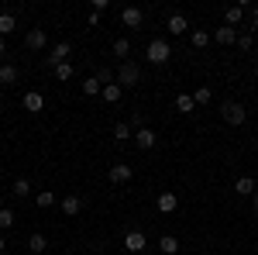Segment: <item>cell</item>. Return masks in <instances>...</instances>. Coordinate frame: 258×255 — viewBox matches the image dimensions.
Returning <instances> with one entry per match:
<instances>
[{"label": "cell", "instance_id": "8992f818", "mask_svg": "<svg viewBox=\"0 0 258 255\" xmlns=\"http://www.w3.org/2000/svg\"><path fill=\"white\" fill-rule=\"evenodd\" d=\"M120 24H124V28H141V24H145V11H141V7H124V11H120Z\"/></svg>", "mask_w": 258, "mask_h": 255}, {"label": "cell", "instance_id": "6da1fadb", "mask_svg": "<svg viewBox=\"0 0 258 255\" xmlns=\"http://www.w3.org/2000/svg\"><path fill=\"white\" fill-rule=\"evenodd\" d=\"M145 56H148L152 66H165L169 56H172V45H169L165 38H152V41H148V48H145Z\"/></svg>", "mask_w": 258, "mask_h": 255}, {"label": "cell", "instance_id": "7a4b0ae2", "mask_svg": "<svg viewBox=\"0 0 258 255\" xmlns=\"http://www.w3.org/2000/svg\"><path fill=\"white\" fill-rule=\"evenodd\" d=\"M220 118L227 121L231 128H238V124H244V118H248V111H244V104H238V100H227V104L220 107Z\"/></svg>", "mask_w": 258, "mask_h": 255}, {"label": "cell", "instance_id": "7402d4cb", "mask_svg": "<svg viewBox=\"0 0 258 255\" xmlns=\"http://www.w3.org/2000/svg\"><path fill=\"white\" fill-rule=\"evenodd\" d=\"M14 221H18V217H14L11 207H0V235H4V231H11V228H14Z\"/></svg>", "mask_w": 258, "mask_h": 255}, {"label": "cell", "instance_id": "ab89813d", "mask_svg": "<svg viewBox=\"0 0 258 255\" xmlns=\"http://www.w3.org/2000/svg\"><path fill=\"white\" fill-rule=\"evenodd\" d=\"M0 207H4V200H0Z\"/></svg>", "mask_w": 258, "mask_h": 255}, {"label": "cell", "instance_id": "3957f363", "mask_svg": "<svg viewBox=\"0 0 258 255\" xmlns=\"http://www.w3.org/2000/svg\"><path fill=\"white\" fill-rule=\"evenodd\" d=\"M141 79V69H138V62H120V69H117V83H120V90H127V86H135Z\"/></svg>", "mask_w": 258, "mask_h": 255}, {"label": "cell", "instance_id": "8fae6325", "mask_svg": "<svg viewBox=\"0 0 258 255\" xmlns=\"http://www.w3.org/2000/svg\"><path fill=\"white\" fill-rule=\"evenodd\" d=\"M131 176H135V169H131L127 162H117V166H110V173H107V179H110V183H127Z\"/></svg>", "mask_w": 258, "mask_h": 255}, {"label": "cell", "instance_id": "30bf717a", "mask_svg": "<svg viewBox=\"0 0 258 255\" xmlns=\"http://www.w3.org/2000/svg\"><path fill=\"white\" fill-rule=\"evenodd\" d=\"M59 207H62V214H66V217H76V214L83 211V200H80L76 193H66V196L59 200Z\"/></svg>", "mask_w": 258, "mask_h": 255}, {"label": "cell", "instance_id": "4316f807", "mask_svg": "<svg viewBox=\"0 0 258 255\" xmlns=\"http://www.w3.org/2000/svg\"><path fill=\"white\" fill-rule=\"evenodd\" d=\"M83 93H86V97H97V93H103V83H100L97 76H90L83 83Z\"/></svg>", "mask_w": 258, "mask_h": 255}, {"label": "cell", "instance_id": "d6a6232c", "mask_svg": "<svg viewBox=\"0 0 258 255\" xmlns=\"http://www.w3.org/2000/svg\"><path fill=\"white\" fill-rule=\"evenodd\" d=\"M238 48L248 52V48H251V35H238Z\"/></svg>", "mask_w": 258, "mask_h": 255}, {"label": "cell", "instance_id": "ba28073f", "mask_svg": "<svg viewBox=\"0 0 258 255\" xmlns=\"http://www.w3.org/2000/svg\"><path fill=\"white\" fill-rule=\"evenodd\" d=\"M155 141H159V135H155L152 128H138V131H135V145H138L141 152H148V148H155Z\"/></svg>", "mask_w": 258, "mask_h": 255}, {"label": "cell", "instance_id": "8d00e7d4", "mask_svg": "<svg viewBox=\"0 0 258 255\" xmlns=\"http://www.w3.org/2000/svg\"><path fill=\"white\" fill-rule=\"evenodd\" d=\"M4 248H7V241H4V235H0V255H4Z\"/></svg>", "mask_w": 258, "mask_h": 255}, {"label": "cell", "instance_id": "44dd1931", "mask_svg": "<svg viewBox=\"0 0 258 255\" xmlns=\"http://www.w3.org/2000/svg\"><path fill=\"white\" fill-rule=\"evenodd\" d=\"M120 93H124V90H120V83H107L100 97L107 100V104H117V100H120Z\"/></svg>", "mask_w": 258, "mask_h": 255}, {"label": "cell", "instance_id": "cb8c5ba5", "mask_svg": "<svg viewBox=\"0 0 258 255\" xmlns=\"http://www.w3.org/2000/svg\"><path fill=\"white\" fill-rule=\"evenodd\" d=\"M210 38H214V35H210V31H203V28H197V31L189 35V41H193V48H207V45H210Z\"/></svg>", "mask_w": 258, "mask_h": 255}, {"label": "cell", "instance_id": "f35d334b", "mask_svg": "<svg viewBox=\"0 0 258 255\" xmlns=\"http://www.w3.org/2000/svg\"><path fill=\"white\" fill-rule=\"evenodd\" d=\"M255 76H258V66H255Z\"/></svg>", "mask_w": 258, "mask_h": 255}, {"label": "cell", "instance_id": "ac0fdd59", "mask_svg": "<svg viewBox=\"0 0 258 255\" xmlns=\"http://www.w3.org/2000/svg\"><path fill=\"white\" fill-rule=\"evenodd\" d=\"M241 18H244V7H241V4H234V7H227V11H224V24H231V28L241 24Z\"/></svg>", "mask_w": 258, "mask_h": 255}, {"label": "cell", "instance_id": "83f0119b", "mask_svg": "<svg viewBox=\"0 0 258 255\" xmlns=\"http://www.w3.org/2000/svg\"><path fill=\"white\" fill-rule=\"evenodd\" d=\"M214 100V93H210V86H200V90H193V104H200V107H207Z\"/></svg>", "mask_w": 258, "mask_h": 255}, {"label": "cell", "instance_id": "4fadbf2b", "mask_svg": "<svg viewBox=\"0 0 258 255\" xmlns=\"http://www.w3.org/2000/svg\"><path fill=\"white\" fill-rule=\"evenodd\" d=\"M155 207H159V214H176V207H179V196H176V193H159V200H155Z\"/></svg>", "mask_w": 258, "mask_h": 255}, {"label": "cell", "instance_id": "603a6c76", "mask_svg": "<svg viewBox=\"0 0 258 255\" xmlns=\"http://www.w3.org/2000/svg\"><path fill=\"white\" fill-rule=\"evenodd\" d=\"M28 248H31V252H35V255H41V252H45V248H48V238H45V235H38V231H35V235L28 238Z\"/></svg>", "mask_w": 258, "mask_h": 255}, {"label": "cell", "instance_id": "d4e9b609", "mask_svg": "<svg viewBox=\"0 0 258 255\" xmlns=\"http://www.w3.org/2000/svg\"><path fill=\"white\" fill-rule=\"evenodd\" d=\"M28 193H31V179H24V176L14 179V186H11V196H18V200H21V196H28Z\"/></svg>", "mask_w": 258, "mask_h": 255}, {"label": "cell", "instance_id": "f1b7e54d", "mask_svg": "<svg viewBox=\"0 0 258 255\" xmlns=\"http://www.w3.org/2000/svg\"><path fill=\"white\" fill-rule=\"evenodd\" d=\"M97 79L107 86V83H117V73H114V69H107V66H100V69H97Z\"/></svg>", "mask_w": 258, "mask_h": 255}, {"label": "cell", "instance_id": "52a82bcc", "mask_svg": "<svg viewBox=\"0 0 258 255\" xmlns=\"http://www.w3.org/2000/svg\"><path fill=\"white\" fill-rule=\"evenodd\" d=\"M21 104H24L28 114H41V111H45V97H41L38 90H28V93L21 97Z\"/></svg>", "mask_w": 258, "mask_h": 255}, {"label": "cell", "instance_id": "e0dca14e", "mask_svg": "<svg viewBox=\"0 0 258 255\" xmlns=\"http://www.w3.org/2000/svg\"><path fill=\"white\" fill-rule=\"evenodd\" d=\"M193 93H176V111L179 114H193Z\"/></svg>", "mask_w": 258, "mask_h": 255}, {"label": "cell", "instance_id": "7c38bea8", "mask_svg": "<svg viewBox=\"0 0 258 255\" xmlns=\"http://www.w3.org/2000/svg\"><path fill=\"white\" fill-rule=\"evenodd\" d=\"M214 41H217V45H238V31H234L231 24H220L217 31H214Z\"/></svg>", "mask_w": 258, "mask_h": 255}, {"label": "cell", "instance_id": "9a60e30c", "mask_svg": "<svg viewBox=\"0 0 258 255\" xmlns=\"http://www.w3.org/2000/svg\"><path fill=\"white\" fill-rule=\"evenodd\" d=\"M114 138H117L120 145H124V141H135V128H131L127 121H117V128H114Z\"/></svg>", "mask_w": 258, "mask_h": 255}, {"label": "cell", "instance_id": "5bb4252c", "mask_svg": "<svg viewBox=\"0 0 258 255\" xmlns=\"http://www.w3.org/2000/svg\"><path fill=\"white\" fill-rule=\"evenodd\" d=\"M165 28H169V35H186L189 31V21H186V14H172V18L165 21Z\"/></svg>", "mask_w": 258, "mask_h": 255}, {"label": "cell", "instance_id": "5b68a950", "mask_svg": "<svg viewBox=\"0 0 258 255\" xmlns=\"http://www.w3.org/2000/svg\"><path fill=\"white\" fill-rule=\"evenodd\" d=\"M124 248H127L131 255L145 252V248H148V238H145V231H127V235H124Z\"/></svg>", "mask_w": 258, "mask_h": 255}, {"label": "cell", "instance_id": "74e56055", "mask_svg": "<svg viewBox=\"0 0 258 255\" xmlns=\"http://www.w3.org/2000/svg\"><path fill=\"white\" fill-rule=\"evenodd\" d=\"M255 217H258V190H255Z\"/></svg>", "mask_w": 258, "mask_h": 255}, {"label": "cell", "instance_id": "ffe728a7", "mask_svg": "<svg viewBox=\"0 0 258 255\" xmlns=\"http://www.w3.org/2000/svg\"><path fill=\"white\" fill-rule=\"evenodd\" d=\"M18 83V69L7 62V66H0V86H14Z\"/></svg>", "mask_w": 258, "mask_h": 255}, {"label": "cell", "instance_id": "4dcf8cb0", "mask_svg": "<svg viewBox=\"0 0 258 255\" xmlns=\"http://www.w3.org/2000/svg\"><path fill=\"white\" fill-rule=\"evenodd\" d=\"M55 203H59V196H55V193H38V207H41V211H48V207H55Z\"/></svg>", "mask_w": 258, "mask_h": 255}, {"label": "cell", "instance_id": "e575fe53", "mask_svg": "<svg viewBox=\"0 0 258 255\" xmlns=\"http://www.w3.org/2000/svg\"><path fill=\"white\" fill-rule=\"evenodd\" d=\"M251 28H255V31H258V7H255V11H251Z\"/></svg>", "mask_w": 258, "mask_h": 255}, {"label": "cell", "instance_id": "484cf974", "mask_svg": "<svg viewBox=\"0 0 258 255\" xmlns=\"http://www.w3.org/2000/svg\"><path fill=\"white\" fill-rule=\"evenodd\" d=\"M18 28V21H14V14H0V38H7L11 31Z\"/></svg>", "mask_w": 258, "mask_h": 255}, {"label": "cell", "instance_id": "9c48e42d", "mask_svg": "<svg viewBox=\"0 0 258 255\" xmlns=\"http://www.w3.org/2000/svg\"><path fill=\"white\" fill-rule=\"evenodd\" d=\"M24 45H28V48H31V52H41V48H45V45H48V35H45V31H41V28H31V31H28V35H24Z\"/></svg>", "mask_w": 258, "mask_h": 255}, {"label": "cell", "instance_id": "277c9868", "mask_svg": "<svg viewBox=\"0 0 258 255\" xmlns=\"http://www.w3.org/2000/svg\"><path fill=\"white\" fill-rule=\"evenodd\" d=\"M69 56H73V48H69L66 41H59V45H52V52L45 56V66H48V69H59L62 62H69Z\"/></svg>", "mask_w": 258, "mask_h": 255}, {"label": "cell", "instance_id": "2e32d148", "mask_svg": "<svg viewBox=\"0 0 258 255\" xmlns=\"http://www.w3.org/2000/svg\"><path fill=\"white\" fill-rule=\"evenodd\" d=\"M159 252H162V255H176V252H179V238L162 235V238H159Z\"/></svg>", "mask_w": 258, "mask_h": 255}, {"label": "cell", "instance_id": "836d02e7", "mask_svg": "<svg viewBox=\"0 0 258 255\" xmlns=\"http://www.w3.org/2000/svg\"><path fill=\"white\" fill-rule=\"evenodd\" d=\"M107 7H110V0H93V11H97V14H103Z\"/></svg>", "mask_w": 258, "mask_h": 255}, {"label": "cell", "instance_id": "1f68e13d", "mask_svg": "<svg viewBox=\"0 0 258 255\" xmlns=\"http://www.w3.org/2000/svg\"><path fill=\"white\" fill-rule=\"evenodd\" d=\"M127 52H131V41H127V38H117V41H114V56H120V59H124Z\"/></svg>", "mask_w": 258, "mask_h": 255}, {"label": "cell", "instance_id": "d590c367", "mask_svg": "<svg viewBox=\"0 0 258 255\" xmlns=\"http://www.w3.org/2000/svg\"><path fill=\"white\" fill-rule=\"evenodd\" d=\"M0 56H7V38H0Z\"/></svg>", "mask_w": 258, "mask_h": 255}, {"label": "cell", "instance_id": "d6986e66", "mask_svg": "<svg viewBox=\"0 0 258 255\" xmlns=\"http://www.w3.org/2000/svg\"><path fill=\"white\" fill-rule=\"evenodd\" d=\"M255 190H258V186H255V179H251V176H241L238 183H234V193H241V196H248V193L255 196Z\"/></svg>", "mask_w": 258, "mask_h": 255}, {"label": "cell", "instance_id": "f546056e", "mask_svg": "<svg viewBox=\"0 0 258 255\" xmlns=\"http://www.w3.org/2000/svg\"><path fill=\"white\" fill-rule=\"evenodd\" d=\"M73 73H76V69H73V62H62L59 69H55V79H62V83H66V79H73Z\"/></svg>", "mask_w": 258, "mask_h": 255}]
</instances>
